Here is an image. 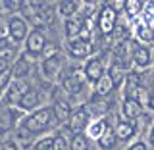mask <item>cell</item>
I'll return each instance as SVG.
<instances>
[{"instance_id":"6da1fadb","label":"cell","mask_w":154,"mask_h":150,"mask_svg":"<svg viewBox=\"0 0 154 150\" xmlns=\"http://www.w3.org/2000/svg\"><path fill=\"white\" fill-rule=\"evenodd\" d=\"M56 118H54V112H52V108H38L35 112L27 114L25 118H23V121L17 125L19 129H23V131L31 133V135H37V133H45L48 129L54 125Z\"/></svg>"},{"instance_id":"7a4b0ae2","label":"cell","mask_w":154,"mask_h":150,"mask_svg":"<svg viewBox=\"0 0 154 150\" xmlns=\"http://www.w3.org/2000/svg\"><path fill=\"white\" fill-rule=\"evenodd\" d=\"M62 89L66 90L69 96H77L79 93H83L85 83H87V77L83 73V67H69L67 71L62 73Z\"/></svg>"},{"instance_id":"3957f363","label":"cell","mask_w":154,"mask_h":150,"mask_svg":"<svg viewBox=\"0 0 154 150\" xmlns=\"http://www.w3.org/2000/svg\"><path fill=\"white\" fill-rule=\"evenodd\" d=\"M66 69V56L62 52H54V54L45 56V60L41 62V73L46 77L48 81H56L60 79L62 73Z\"/></svg>"},{"instance_id":"277c9868","label":"cell","mask_w":154,"mask_h":150,"mask_svg":"<svg viewBox=\"0 0 154 150\" xmlns=\"http://www.w3.org/2000/svg\"><path fill=\"white\" fill-rule=\"evenodd\" d=\"M131 66H133V71H137V73L152 67L154 66V48L148 44L135 42L133 52H131Z\"/></svg>"},{"instance_id":"5b68a950","label":"cell","mask_w":154,"mask_h":150,"mask_svg":"<svg viewBox=\"0 0 154 150\" xmlns=\"http://www.w3.org/2000/svg\"><path fill=\"white\" fill-rule=\"evenodd\" d=\"M96 25H98V31L102 33V35H112L116 29H118V10H116L112 4H106L98 12Z\"/></svg>"},{"instance_id":"8992f818","label":"cell","mask_w":154,"mask_h":150,"mask_svg":"<svg viewBox=\"0 0 154 150\" xmlns=\"http://www.w3.org/2000/svg\"><path fill=\"white\" fill-rule=\"evenodd\" d=\"M91 52H93V42H91L89 35H81L79 38H73V41H67V54L75 60H89Z\"/></svg>"},{"instance_id":"52a82bcc","label":"cell","mask_w":154,"mask_h":150,"mask_svg":"<svg viewBox=\"0 0 154 150\" xmlns=\"http://www.w3.org/2000/svg\"><path fill=\"white\" fill-rule=\"evenodd\" d=\"M25 52L31 58H38L41 54L46 52V37L41 29H33L29 31L27 41H25Z\"/></svg>"},{"instance_id":"ba28073f","label":"cell","mask_w":154,"mask_h":150,"mask_svg":"<svg viewBox=\"0 0 154 150\" xmlns=\"http://www.w3.org/2000/svg\"><path fill=\"white\" fill-rule=\"evenodd\" d=\"M29 35V27H27V19L21 16H12L8 19V37L12 38L14 44L25 42Z\"/></svg>"},{"instance_id":"9c48e42d","label":"cell","mask_w":154,"mask_h":150,"mask_svg":"<svg viewBox=\"0 0 154 150\" xmlns=\"http://www.w3.org/2000/svg\"><path fill=\"white\" fill-rule=\"evenodd\" d=\"M83 73H85V77H87V81H89V83L96 85L106 75L104 60L100 56H91L89 60L85 62V66H83Z\"/></svg>"},{"instance_id":"30bf717a","label":"cell","mask_w":154,"mask_h":150,"mask_svg":"<svg viewBox=\"0 0 154 150\" xmlns=\"http://www.w3.org/2000/svg\"><path fill=\"white\" fill-rule=\"evenodd\" d=\"M31 89V87L27 85V81H21V79H14L12 83H10L8 90L4 93V102L8 106H12V108H17L19 102H21V98L25 96V93Z\"/></svg>"},{"instance_id":"8fae6325","label":"cell","mask_w":154,"mask_h":150,"mask_svg":"<svg viewBox=\"0 0 154 150\" xmlns=\"http://www.w3.org/2000/svg\"><path fill=\"white\" fill-rule=\"evenodd\" d=\"M93 121V115L87 110V106H77V108L71 112V118H69V129L73 133H83L87 131V127Z\"/></svg>"},{"instance_id":"7c38bea8","label":"cell","mask_w":154,"mask_h":150,"mask_svg":"<svg viewBox=\"0 0 154 150\" xmlns=\"http://www.w3.org/2000/svg\"><path fill=\"white\" fill-rule=\"evenodd\" d=\"M144 114V106L139 104L135 98H129V96H123L122 100V115L123 119H127V121H137V119H141Z\"/></svg>"},{"instance_id":"4fadbf2b","label":"cell","mask_w":154,"mask_h":150,"mask_svg":"<svg viewBox=\"0 0 154 150\" xmlns=\"http://www.w3.org/2000/svg\"><path fill=\"white\" fill-rule=\"evenodd\" d=\"M133 38H135V42H139V44H148L150 46L154 42V27H150L148 23L141 21V19H137V21L133 23Z\"/></svg>"},{"instance_id":"5bb4252c","label":"cell","mask_w":154,"mask_h":150,"mask_svg":"<svg viewBox=\"0 0 154 150\" xmlns=\"http://www.w3.org/2000/svg\"><path fill=\"white\" fill-rule=\"evenodd\" d=\"M114 131H116V137H118V141L129 142L131 139L137 137V133H139V125H137V121H127V119H119V121L116 123Z\"/></svg>"},{"instance_id":"9a60e30c","label":"cell","mask_w":154,"mask_h":150,"mask_svg":"<svg viewBox=\"0 0 154 150\" xmlns=\"http://www.w3.org/2000/svg\"><path fill=\"white\" fill-rule=\"evenodd\" d=\"M87 27H85V17H71V19H66L64 23V33H66V38L67 41H73V38H79L81 35H85Z\"/></svg>"},{"instance_id":"2e32d148","label":"cell","mask_w":154,"mask_h":150,"mask_svg":"<svg viewBox=\"0 0 154 150\" xmlns=\"http://www.w3.org/2000/svg\"><path fill=\"white\" fill-rule=\"evenodd\" d=\"M41 102H42V94H41V90H37V89H29L25 96L21 98V102H19L17 108L19 110H23V112H35V110L41 108Z\"/></svg>"},{"instance_id":"e0dca14e","label":"cell","mask_w":154,"mask_h":150,"mask_svg":"<svg viewBox=\"0 0 154 150\" xmlns=\"http://www.w3.org/2000/svg\"><path fill=\"white\" fill-rule=\"evenodd\" d=\"M52 112H54V118L58 123H69V118H71V106L67 100L64 98H56L54 104H52Z\"/></svg>"},{"instance_id":"ac0fdd59","label":"cell","mask_w":154,"mask_h":150,"mask_svg":"<svg viewBox=\"0 0 154 150\" xmlns=\"http://www.w3.org/2000/svg\"><path fill=\"white\" fill-rule=\"evenodd\" d=\"M106 73L110 75V79L114 81V85H116V87L125 85V77H127V71H125V66L122 64V62L114 60L112 64H110V67H108V71H106Z\"/></svg>"},{"instance_id":"d6986e66","label":"cell","mask_w":154,"mask_h":150,"mask_svg":"<svg viewBox=\"0 0 154 150\" xmlns=\"http://www.w3.org/2000/svg\"><path fill=\"white\" fill-rule=\"evenodd\" d=\"M143 8H144V2H141V0H123V14L133 23L141 17Z\"/></svg>"},{"instance_id":"ffe728a7","label":"cell","mask_w":154,"mask_h":150,"mask_svg":"<svg viewBox=\"0 0 154 150\" xmlns=\"http://www.w3.org/2000/svg\"><path fill=\"white\" fill-rule=\"evenodd\" d=\"M110 125L108 121H106V118H100V119H93L91 121V125L87 127V137L91 139V141H100V137L104 135V131L108 129Z\"/></svg>"},{"instance_id":"44dd1931","label":"cell","mask_w":154,"mask_h":150,"mask_svg":"<svg viewBox=\"0 0 154 150\" xmlns=\"http://www.w3.org/2000/svg\"><path fill=\"white\" fill-rule=\"evenodd\" d=\"M81 10V2L77 0H64V2H58V14L66 19H71L79 14Z\"/></svg>"},{"instance_id":"7402d4cb","label":"cell","mask_w":154,"mask_h":150,"mask_svg":"<svg viewBox=\"0 0 154 150\" xmlns=\"http://www.w3.org/2000/svg\"><path fill=\"white\" fill-rule=\"evenodd\" d=\"M29 71H31V64H29V60L25 56H21V58H17V62L14 64L12 67V75H14V79H21V81H25L27 79V75H29Z\"/></svg>"},{"instance_id":"603a6c76","label":"cell","mask_w":154,"mask_h":150,"mask_svg":"<svg viewBox=\"0 0 154 150\" xmlns=\"http://www.w3.org/2000/svg\"><path fill=\"white\" fill-rule=\"evenodd\" d=\"M89 137L85 133H73L69 139V150H89Z\"/></svg>"},{"instance_id":"cb8c5ba5","label":"cell","mask_w":154,"mask_h":150,"mask_svg":"<svg viewBox=\"0 0 154 150\" xmlns=\"http://www.w3.org/2000/svg\"><path fill=\"white\" fill-rule=\"evenodd\" d=\"M94 89H96V94L104 98V96H108V94H110V93H112V90L116 89V85H114V81L110 79V75L106 73V75L102 77V79H100L98 83L94 85Z\"/></svg>"},{"instance_id":"d4e9b609","label":"cell","mask_w":154,"mask_h":150,"mask_svg":"<svg viewBox=\"0 0 154 150\" xmlns=\"http://www.w3.org/2000/svg\"><path fill=\"white\" fill-rule=\"evenodd\" d=\"M116 142H118V137H116V131H114V127H108L104 131V135L100 137V141H98V144L102 148H106V150H112L114 146H116Z\"/></svg>"},{"instance_id":"484cf974","label":"cell","mask_w":154,"mask_h":150,"mask_svg":"<svg viewBox=\"0 0 154 150\" xmlns=\"http://www.w3.org/2000/svg\"><path fill=\"white\" fill-rule=\"evenodd\" d=\"M12 50H14V42H12V38L0 35V58L10 56V52H12ZM6 60H8V58H6Z\"/></svg>"},{"instance_id":"4316f807","label":"cell","mask_w":154,"mask_h":150,"mask_svg":"<svg viewBox=\"0 0 154 150\" xmlns=\"http://www.w3.org/2000/svg\"><path fill=\"white\" fill-rule=\"evenodd\" d=\"M52 144H54V135H45V137L37 139L35 150H52Z\"/></svg>"},{"instance_id":"83f0119b","label":"cell","mask_w":154,"mask_h":150,"mask_svg":"<svg viewBox=\"0 0 154 150\" xmlns=\"http://www.w3.org/2000/svg\"><path fill=\"white\" fill-rule=\"evenodd\" d=\"M52 150H69V141H67L62 133H56L54 135V144H52Z\"/></svg>"},{"instance_id":"f1b7e54d","label":"cell","mask_w":154,"mask_h":150,"mask_svg":"<svg viewBox=\"0 0 154 150\" xmlns=\"http://www.w3.org/2000/svg\"><path fill=\"white\" fill-rule=\"evenodd\" d=\"M125 150H148V142L146 141H135L131 142Z\"/></svg>"},{"instance_id":"f546056e","label":"cell","mask_w":154,"mask_h":150,"mask_svg":"<svg viewBox=\"0 0 154 150\" xmlns=\"http://www.w3.org/2000/svg\"><path fill=\"white\" fill-rule=\"evenodd\" d=\"M17 142H14V141H4V142H0V150H17Z\"/></svg>"},{"instance_id":"4dcf8cb0","label":"cell","mask_w":154,"mask_h":150,"mask_svg":"<svg viewBox=\"0 0 154 150\" xmlns=\"http://www.w3.org/2000/svg\"><path fill=\"white\" fill-rule=\"evenodd\" d=\"M146 142L150 144V146H154V118H152L150 125H148V139H146Z\"/></svg>"},{"instance_id":"1f68e13d","label":"cell","mask_w":154,"mask_h":150,"mask_svg":"<svg viewBox=\"0 0 154 150\" xmlns=\"http://www.w3.org/2000/svg\"><path fill=\"white\" fill-rule=\"evenodd\" d=\"M8 69H12V67H10V64H8V60H6V58H0V75L6 73Z\"/></svg>"},{"instance_id":"d6a6232c","label":"cell","mask_w":154,"mask_h":150,"mask_svg":"<svg viewBox=\"0 0 154 150\" xmlns=\"http://www.w3.org/2000/svg\"><path fill=\"white\" fill-rule=\"evenodd\" d=\"M146 110L148 112L154 114V90H150V94H148V102H146Z\"/></svg>"},{"instance_id":"836d02e7","label":"cell","mask_w":154,"mask_h":150,"mask_svg":"<svg viewBox=\"0 0 154 150\" xmlns=\"http://www.w3.org/2000/svg\"><path fill=\"white\" fill-rule=\"evenodd\" d=\"M4 137H6V127L0 125V142H4Z\"/></svg>"},{"instance_id":"e575fe53","label":"cell","mask_w":154,"mask_h":150,"mask_svg":"<svg viewBox=\"0 0 154 150\" xmlns=\"http://www.w3.org/2000/svg\"><path fill=\"white\" fill-rule=\"evenodd\" d=\"M4 8V2H0V10H2Z\"/></svg>"}]
</instances>
